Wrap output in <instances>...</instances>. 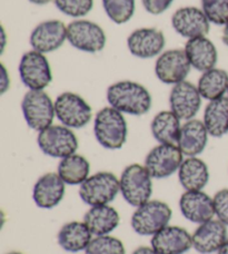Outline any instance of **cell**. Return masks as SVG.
Here are the masks:
<instances>
[{
  "mask_svg": "<svg viewBox=\"0 0 228 254\" xmlns=\"http://www.w3.org/2000/svg\"><path fill=\"white\" fill-rule=\"evenodd\" d=\"M67 40V26L60 20L40 22L30 35V45L34 51L47 54L57 51Z\"/></svg>",
  "mask_w": 228,
  "mask_h": 254,
  "instance_id": "17",
  "label": "cell"
},
{
  "mask_svg": "<svg viewBox=\"0 0 228 254\" xmlns=\"http://www.w3.org/2000/svg\"><path fill=\"white\" fill-rule=\"evenodd\" d=\"M94 235L90 232L85 222L71 221L63 224L57 234V242L63 251L78 253L84 251L93 240Z\"/></svg>",
  "mask_w": 228,
  "mask_h": 254,
  "instance_id": "23",
  "label": "cell"
},
{
  "mask_svg": "<svg viewBox=\"0 0 228 254\" xmlns=\"http://www.w3.org/2000/svg\"><path fill=\"white\" fill-rule=\"evenodd\" d=\"M56 7L65 15L80 18L88 15L94 7V0H53Z\"/></svg>",
  "mask_w": 228,
  "mask_h": 254,
  "instance_id": "33",
  "label": "cell"
},
{
  "mask_svg": "<svg viewBox=\"0 0 228 254\" xmlns=\"http://www.w3.org/2000/svg\"><path fill=\"white\" fill-rule=\"evenodd\" d=\"M191 65L184 49H171L158 56L155 74L164 84L176 85L186 79Z\"/></svg>",
  "mask_w": 228,
  "mask_h": 254,
  "instance_id": "12",
  "label": "cell"
},
{
  "mask_svg": "<svg viewBox=\"0 0 228 254\" xmlns=\"http://www.w3.org/2000/svg\"><path fill=\"white\" fill-rule=\"evenodd\" d=\"M174 0H141L146 11L152 15H161L171 7Z\"/></svg>",
  "mask_w": 228,
  "mask_h": 254,
  "instance_id": "35",
  "label": "cell"
},
{
  "mask_svg": "<svg viewBox=\"0 0 228 254\" xmlns=\"http://www.w3.org/2000/svg\"><path fill=\"white\" fill-rule=\"evenodd\" d=\"M202 95L197 86L184 80L174 85L170 94L171 111L180 121H190L197 115L202 106Z\"/></svg>",
  "mask_w": 228,
  "mask_h": 254,
  "instance_id": "13",
  "label": "cell"
},
{
  "mask_svg": "<svg viewBox=\"0 0 228 254\" xmlns=\"http://www.w3.org/2000/svg\"><path fill=\"white\" fill-rule=\"evenodd\" d=\"M150 246L158 254H185L193 249V239L186 229L170 224L153 235Z\"/></svg>",
  "mask_w": 228,
  "mask_h": 254,
  "instance_id": "16",
  "label": "cell"
},
{
  "mask_svg": "<svg viewBox=\"0 0 228 254\" xmlns=\"http://www.w3.org/2000/svg\"><path fill=\"white\" fill-rule=\"evenodd\" d=\"M172 216L171 207L159 199H149L136 207L130 219L134 232L141 237H153L170 225Z\"/></svg>",
  "mask_w": 228,
  "mask_h": 254,
  "instance_id": "3",
  "label": "cell"
},
{
  "mask_svg": "<svg viewBox=\"0 0 228 254\" xmlns=\"http://www.w3.org/2000/svg\"><path fill=\"white\" fill-rule=\"evenodd\" d=\"M200 2L209 22L217 26L228 24V0H200Z\"/></svg>",
  "mask_w": 228,
  "mask_h": 254,
  "instance_id": "32",
  "label": "cell"
},
{
  "mask_svg": "<svg viewBox=\"0 0 228 254\" xmlns=\"http://www.w3.org/2000/svg\"><path fill=\"white\" fill-rule=\"evenodd\" d=\"M178 206L181 215L195 224H203L215 219L214 199L204 190H185L180 195Z\"/></svg>",
  "mask_w": 228,
  "mask_h": 254,
  "instance_id": "14",
  "label": "cell"
},
{
  "mask_svg": "<svg viewBox=\"0 0 228 254\" xmlns=\"http://www.w3.org/2000/svg\"><path fill=\"white\" fill-rule=\"evenodd\" d=\"M215 217L228 228V189L217 190L213 196Z\"/></svg>",
  "mask_w": 228,
  "mask_h": 254,
  "instance_id": "34",
  "label": "cell"
},
{
  "mask_svg": "<svg viewBox=\"0 0 228 254\" xmlns=\"http://www.w3.org/2000/svg\"><path fill=\"white\" fill-rule=\"evenodd\" d=\"M197 88L202 97L209 102L224 97L228 92V72L216 67L203 72Z\"/></svg>",
  "mask_w": 228,
  "mask_h": 254,
  "instance_id": "29",
  "label": "cell"
},
{
  "mask_svg": "<svg viewBox=\"0 0 228 254\" xmlns=\"http://www.w3.org/2000/svg\"><path fill=\"white\" fill-rule=\"evenodd\" d=\"M180 128V120L171 111L159 112L150 123L153 137L159 144L177 145Z\"/></svg>",
  "mask_w": 228,
  "mask_h": 254,
  "instance_id": "27",
  "label": "cell"
},
{
  "mask_svg": "<svg viewBox=\"0 0 228 254\" xmlns=\"http://www.w3.org/2000/svg\"><path fill=\"white\" fill-rule=\"evenodd\" d=\"M119 189L122 198L133 207L143 205L153 195V178L145 165L130 164L121 172Z\"/></svg>",
  "mask_w": 228,
  "mask_h": 254,
  "instance_id": "4",
  "label": "cell"
},
{
  "mask_svg": "<svg viewBox=\"0 0 228 254\" xmlns=\"http://www.w3.org/2000/svg\"><path fill=\"white\" fill-rule=\"evenodd\" d=\"M66 183L58 173H46L36 181L33 188V199L43 210H52L62 202L66 194Z\"/></svg>",
  "mask_w": 228,
  "mask_h": 254,
  "instance_id": "19",
  "label": "cell"
},
{
  "mask_svg": "<svg viewBox=\"0 0 228 254\" xmlns=\"http://www.w3.org/2000/svg\"><path fill=\"white\" fill-rule=\"evenodd\" d=\"M184 161V154L177 145L158 144L146 155L144 165L155 180L171 178L177 173Z\"/></svg>",
  "mask_w": 228,
  "mask_h": 254,
  "instance_id": "9",
  "label": "cell"
},
{
  "mask_svg": "<svg viewBox=\"0 0 228 254\" xmlns=\"http://www.w3.org/2000/svg\"><path fill=\"white\" fill-rule=\"evenodd\" d=\"M184 51L190 65L196 70L205 72L215 68L218 60L216 46L206 37L189 39Z\"/></svg>",
  "mask_w": 228,
  "mask_h": 254,
  "instance_id": "22",
  "label": "cell"
},
{
  "mask_svg": "<svg viewBox=\"0 0 228 254\" xmlns=\"http://www.w3.org/2000/svg\"><path fill=\"white\" fill-rule=\"evenodd\" d=\"M94 134L96 140L104 148L111 151L121 148L128 135L124 114L112 106L102 108L95 116Z\"/></svg>",
  "mask_w": 228,
  "mask_h": 254,
  "instance_id": "2",
  "label": "cell"
},
{
  "mask_svg": "<svg viewBox=\"0 0 228 254\" xmlns=\"http://www.w3.org/2000/svg\"><path fill=\"white\" fill-rule=\"evenodd\" d=\"M37 144L45 155L53 158H65L78 149V138L69 127L52 125L39 131Z\"/></svg>",
  "mask_w": 228,
  "mask_h": 254,
  "instance_id": "7",
  "label": "cell"
},
{
  "mask_svg": "<svg viewBox=\"0 0 228 254\" xmlns=\"http://www.w3.org/2000/svg\"><path fill=\"white\" fill-rule=\"evenodd\" d=\"M105 12L115 24L129 21L135 12V0H103Z\"/></svg>",
  "mask_w": 228,
  "mask_h": 254,
  "instance_id": "30",
  "label": "cell"
},
{
  "mask_svg": "<svg viewBox=\"0 0 228 254\" xmlns=\"http://www.w3.org/2000/svg\"><path fill=\"white\" fill-rule=\"evenodd\" d=\"M67 40L78 51L95 54L106 46V34L99 25L86 19L71 21L67 26Z\"/></svg>",
  "mask_w": 228,
  "mask_h": 254,
  "instance_id": "10",
  "label": "cell"
},
{
  "mask_svg": "<svg viewBox=\"0 0 228 254\" xmlns=\"http://www.w3.org/2000/svg\"><path fill=\"white\" fill-rule=\"evenodd\" d=\"M119 193V179L107 171L90 175L79 187L80 199L90 207L108 205Z\"/></svg>",
  "mask_w": 228,
  "mask_h": 254,
  "instance_id": "5",
  "label": "cell"
},
{
  "mask_svg": "<svg viewBox=\"0 0 228 254\" xmlns=\"http://www.w3.org/2000/svg\"><path fill=\"white\" fill-rule=\"evenodd\" d=\"M209 20L202 9L196 7H182L176 10L171 17L172 28L181 37L194 39L206 37L209 33Z\"/></svg>",
  "mask_w": 228,
  "mask_h": 254,
  "instance_id": "15",
  "label": "cell"
},
{
  "mask_svg": "<svg viewBox=\"0 0 228 254\" xmlns=\"http://www.w3.org/2000/svg\"><path fill=\"white\" fill-rule=\"evenodd\" d=\"M106 98L109 106L122 114L133 116L147 114L153 105V98L148 89L131 80H120L109 86Z\"/></svg>",
  "mask_w": 228,
  "mask_h": 254,
  "instance_id": "1",
  "label": "cell"
},
{
  "mask_svg": "<svg viewBox=\"0 0 228 254\" xmlns=\"http://www.w3.org/2000/svg\"><path fill=\"white\" fill-rule=\"evenodd\" d=\"M57 173L67 185L80 187L90 176V163L85 156L75 153L60 160Z\"/></svg>",
  "mask_w": 228,
  "mask_h": 254,
  "instance_id": "28",
  "label": "cell"
},
{
  "mask_svg": "<svg viewBox=\"0 0 228 254\" xmlns=\"http://www.w3.org/2000/svg\"><path fill=\"white\" fill-rule=\"evenodd\" d=\"M30 2H33L35 4H46L52 1V0H29Z\"/></svg>",
  "mask_w": 228,
  "mask_h": 254,
  "instance_id": "41",
  "label": "cell"
},
{
  "mask_svg": "<svg viewBox=\"0 0 228 254\" xmlns=\"http://www.w3.org/2000/svg\"><path fill=\"white\" fill-rule=\"evenodd\" d=\"M217 254H228V239L227 241L223 244V247L220 249V251L217 252Z\"/></svg>",
  "mask_w": 228,
  "mask_h": 254,
  "instance_id": "39",
  "label": "cell"
},
{
  "mask_svg": "<svg viewBox=\"0 0 228 254\" xmlns=\"http://www.w3.org/2000/svg\"><path fill=\"white\" fill-rule=\"evenodd\" d=\"M227 97H228V92H227Z\"/></svg>",
  "mask_w": 228,
  "mask_h": 254,
  "instance_id": "43",
  "label": "cell"
},
{
  "mask_svg": "<svg viewBox=\"0 0 228 254\" xmlns=\"http://www.w3.org/2000/svg\"><path fill=\"white\" fill-rule=\"evenodd\" d=\"M131 254H158V253L154 250L152 246L150 247L143 246V247H138L137 249H135Z\"/></svg>",
  "mask_w": 228,
  "mask_h": 254,
  "instance_id": "37",
  "label": "cell"
},
{
  "mask_svg": "<svg viewBox=\"0 0 228 254\" xmlns=\"http://www.w3.org/2000/svg\"><path fill=\"white\" fill-rule=\"evenodd\" d=\"M18 70L22 84L29 90H44L53 80L47 57L34 49L22 55Z\"/></svg>",
  "mask_w": 228,
  "mask_h": 254,
  "instance_id": "11",
  "label": "cell"
},
{
  "mask_svg": "<svg viewBox=\"0 0 228 254\" xmlns=\"http://www.w3.org/2000/svg\"><path fill=\"white\" fill-rule=\"evenodd\" d=\"M203 122L209 136L220 138L228 133V97L209 102L204 111Z\"/></svg>",
  "mask_w": 228,
  "mask_h": 254,
  "instance_id": "26",
  "label": "cell"
},
{
  "mask_svg": "<svg viewBox=\"0 0 228 254\" xmlns=\"http://www.w3.org/2000/svg\"><path fill=\"white\" fill-rule=\"evenodd\" d=\"M222 40L226 46L228 47V24L224 26V30H223V35H222Z\"/></svg>",
  "mask_w": 228,
  "mask_h": 254,
  "instance_id": "38",
  "label": "cell"
},
{
  "mask_svg": "<svg viewBox=\"0 0 228 254\" xmlns=\"http://www.w3.org/2000/svg\"><path fill=\"white\" fill-rule=\"evenodd\" d=\"M0 68H1V76H0V78H1V81H0V94L3 95L9 89V87H10V78H9L6 67H4L2 64Z\"/></svg>",
  "mask_w": 228,
  "mask_h": 254,
  "instance_id": "36",
  "label": "cell"
},
{
  "mask_svg": "<svg viewBox=\"0 0 228 254\" xmlns=\"http://www.w3.org/2000/svg\"><path fill=\"white\" fill-rule=\"evenodd\" d=\"M193 249L199 254L217 253L228 239V228L216 217L203 224L191 234Z\"/></svg>",
  "mask_w": 228,
  "mask_h": 254,
  "instance_id": "18",
  "label": "cell"
},
{
  "mask_svg": "<svg viewBox=\"0 0 228 254\" xmlns=\"http://www.w3.org/2000/svg\"><path fill=\"white\" fill-rule=\"evenodd\" d=\"M177 173L185 190H203L211 178L207 164L197 156L184 158Z\"/></svg>",
  "mask_w": 228,
  "mask_h": 254,
  "instance_id": "25",
  "label": "cell"
},
{
  "mask_svg": "<svg viewBox=\"0 0 228 254\" xmlns=\"http://www.w3.org/2000/svg\"><path fill=\"white\" fill-rule=\"evenodd\" d=\"M85 224L94 237L108 235L120 224V215L115 207L108 205L91 206L84 215Z\"/></svg>",
  "mask_w": 228,
  "mask_h": 254,
  "instance_id": "24",
  "label": "cell"
},
{
  "mask_svg": "<svg viewBox=\"0 0 228 254\" xmlns=\"http://www.w3.org/2000/svg\"><path fill=\"white\" fill-rule=\"evenodd\" d=\"M208 131L203 121L190 120L181 125L177 146L184 156L194 157L202 154L208 143Z\"/></svg>",
  "mask_w": 228,
  "mask_h": 254,
  "instance_id": "21",
  "label": "cell"
},
{
  "mask_svg": "<svg viewBox=\"0 0 228 254\" xmlns=\"http://www.w3.org/2000/svg\"><path fill=\"white\" fill-rule=\"evenodd\" d=\"M1 37H2V42H1V52H3L4 46H6V33H4L3 27H1Z\"/></svg>",
  "mask_w": 228,
  "mask_h": 254,
  "instance_id": "40",
  "label": "cell"
},
{
  "mask_svg": "<svg viewBox=\"0 0 228 254\" xmlns=\"http://www.w3.org/2000/svg\"><path fill=\"white\" fill-rule=\"evenodd\" d=\"M7 254H24V253L18 252V251H11V252H9V253H7Z\"/></svg>",
  "mask_w": 228,
  "mask_h": 254,
  "instance_id": "42",
  "label": "cell"
},
{
  "mask_svg": "<svg viewBox=\"0 0 228 254\" xmlns=\"http://www.w3.org/2000/svg\"><path fill=\"white\" fill-rule=\"evenodd\" d=\"M56 117L61 125L71 129H78L87 126L93 117V110L80 95L65 92L55 101Z\"/></svg>",
  "mask_w": 228,
  "mask_h": 254,
  "instance_id": "8",
  "label": "cell"
},
{
  "mask_svg": "<svg viewBox=\"0 0 228 254\" xmlns=\"http://www.w3.org/2000/svg\"><path fill=\"white\" fill-rule=\"evenodd\" d=\"M21 111L27 125L38 133L52 126L56 117L55 102L44 90H28L22 98Z\"/></svg>",
  "mask_w": 228,
  "mask_h": 254,
  "instance_id": "6",
  "label": "cell"
},
{
  "mask_svg": "<svg viewBox=\"0 0 228 254\" xmlns=\"http://www.w3.org/2000/svg\"><path fill=\"white\" fill-rule=\"evenodd\" d=\"M165 44V36L156 28L136 29L127 38V47L131 55L143 60L161 55Z\"/></svg>",
  "mask_w": 228,
  "mask_h": 254,
  "instance_id": "20",
  "label": "cell"
},
{
  "mask_svg": "<svg viewBox=\"0 0 228 254\" xmlns=\"http://www.w3.org/2000/svg\"><path fill=\"white\" fill-rule=\"evenodd\" d=\"M85 254H126V249L121 240L113 235L94 237Z\"/></svg>",
  "mask_w": 228,
  "mask_h": 254,
  "instance_id": "31",
  "label": "cell"
}]
</instances>
